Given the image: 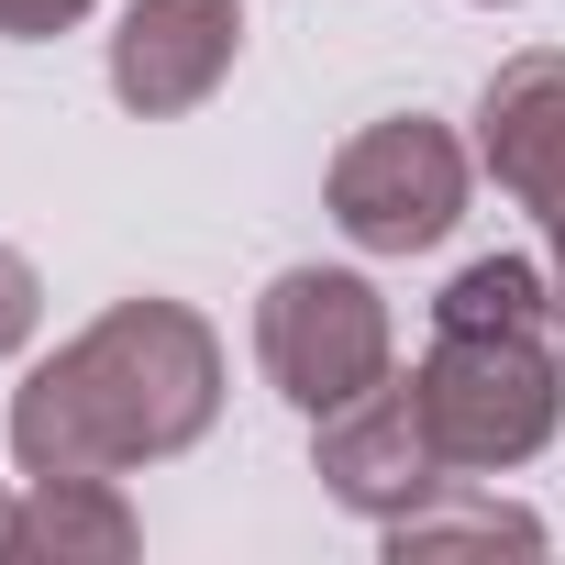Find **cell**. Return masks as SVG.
<instances>
[{
  "instance_id": "obj_5",
  "label": "cell",
  "mask_w": 565,
  "mask_h": 565,
  "mask_svg": "<svg viewBox=\"0 0 565 565\" xmlns=\"http://www.w3.org/2000/svg\"><path fill=\"white\" fill-rule=\"evenodd\" d=\"M444 477H455V466H444V444H433L411 377H377L366 399L322 411V488H333L344 510H366L377 532H388L399 510H422Z\"/></svg>"
},
{
  "instance_id": "obj_10",
  "label": "cell",
  "mask_w": 565,
  "mask_h": 565,
  "mask_svg": "<svg viewBox=\"0 0 565 565\" xmlns=\"http://www.w3.org/2000/svg\"><path fill=\"white\" fill-rule=\"evenodd\" d=\"M34 311H45V289H34V266L0 244V355H12L23 333H34Z\"/></svg>"
},
{
  "instance_id": "obj_1",
  "label": "cell",
  "mask_w": 565,
  "mask_h": 565,
  "mask_svg": "<svg viewBox=\"0 0 565 565\" xmlns=\"http://www.w3.org/2000/svg\"><path fill=\"white\" fill-rule=\"evenodd\" d=\"M222 411V344L178 300H122L100 311L67 355H45L12 399V455L23 477H122L178 444H200Z\"/></svg>"
},
{
  "instance_id": "obj_8",
  "label": "cell",
  "mask_w": 565,
  "mask_h": 565,
  "mask_svg": "<svg viewBox=\"0 0 565 565\" xmlns=\"http://www.w3.org/2000/svg\"><path fill=\"white\" fill-rule=\"evenodd\" d=\"M12 554H134V510H122V488L111 477H34V499H23V521H12Z\"/></svg>"
},
{
  "instance_id": "obj_9",
  "label": "cell",
  "mask_w": 565,
  "mask_h": 565,
  "mask_svg": "<svg viewBox=\"0 0 565 565\" xmlns=\"http://www.w3.org/2000/svg\"><path fill=\"white\" fill-rule=\"evenodd\" d=\"M444 488H455V477H444ZM444 488H433L422 510H399V521H388V554H444V543H521V554H532V543H543V521H532V510L444 499Z\"/></svg>"
},
{
  "instance_id": "obj_7",
  "label": "cell",
  "mask_w": 565,
  "mask_h": 565,
  "mask_svg": "<svg viewBox=\"0 0 565 565\" xmlns=\"http://www.w3.org/2000/svg\"><path fill=\"white\" fill-rule=\"evenodd\" d=\"M477 156L488 178L543 222L554 266H565V56H510L477 100Z\"/></svg>"
},
{
  "instance_id": "obj_11",
  "label": "cell",
  "mask_w": 565,
  "mask_h": 565,
  "mask_svg": "<svg viewBox=\"0 0 565 565\" xmlns=\"http://www.w3.org/2000/svg\"><path fill=\"white\" fill-rule=\"evenodd\" d=\"M89 12V0H0V34H12V45H45V34H67Z\"/></svg>"
},
{
  "instance_id": "obj_2",
  "label": "cell",
  "mask_w": 565,
  "mask_h": 565,
  "mask_svg": "<svg viewBox=\"0 0 565 565\" xmlns=\"http://www.w3.org/2000/svg\"><path fill=\"white\" fill-rule=\"evenodd\" d=\"M565 333L543 322H433V355H422V422L444 444L455 477H488V466H521L554 444L565 422Z\"/></svg>"
},
{
  "instance_id": "obj_6",
  "label": "cell",
  "mask_w": 565,
  "mask_h": 565,
  "mask_svg": "<svg viewBox=\"0 0 565 565\" xmlns=\"http://www.w3.org/2000/svg\"><path fill=\"white\" fill-rule=\"evenodd\" d=\"M244 56V0H134L122 34H111V89L122 111L167 122V111H200Z\"/></svg>"
},
{
  "instance_id": "obj_3",
  "label": "cell",
  "mask_w": 565,
  "mask_h": 565,
  "mask_svg": "<svg viewBox=\"0 0 565 565\" xmlns=\"http://www.w3.org/2000/svg\"><path fill=\"white\" fill-rule=\"evenodd\" d=\"M255 366L289 411H344L388 377V300L344 266H289L277 289L255 300Z\"/></svg>"
},
{
  "instance_id": "obj_4",
  "label": "cell",
  "mask_w": 565,
  "mask_h": 565,
  "mask_svg": "<svg viewBox=\"0 0 565 565\" xmlns=\"http://www.w3.org/2000/svg\"><path fill=\"white\" fill-rule=\"evenodd\" d=\"M333 222L366 244V255H422L466 222V145L433 122V111H399V122H366L344 156H333Z\"/></svg>"
},
{
  "instance_id": "obj_13",
  "label": "cell",
  "mask_w": 565,
  "mask_h": 565,
  "mask_svg": "<svg viewBox=\"0 0 565 565\" xmlns=\"http://www.w3.org/2000/svg\"><path fill=\"white\" fill-rule=\"evenodd\" d=\"M554 289H565V266H554Z\"/></svg>"
},
{
  "instance_id": "obj_12",
  "label": "cell",
  "mask_w": 565,
  "mask_h": 565,
  "mask_svg": "<svg viewBox=\"0 0 565 565\" xmlns=\"http://www.w3.org/2000/svg\"><path fill=\"white\" fill-rule=\"evenodd\" d=\"M12 521H23V510H12V499H0V554H12Z\"/></svg>"
}]
</instances>
